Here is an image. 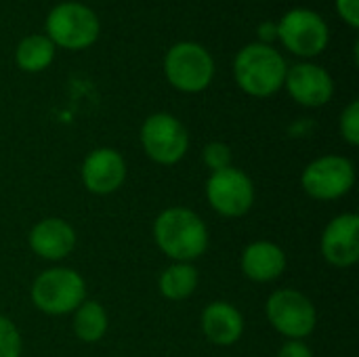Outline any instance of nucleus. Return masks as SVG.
Listing matches in <instances>:
<instances>
[{"instance_id": "nucleus-9", "label": "nucleus", "mask_w": 359, "mask_h": 357, "mask_svg": "<svg viewBox=\"0 0 359 357\" xmlns=\"http://www.w3.org/2000/svg\"><path fill=\"white\" fill-rule=\"evenodd\" d=\"M206 198L215 213L227 219H238L255 204V183L244 170L229 166L210 173L206 181Z\"/></svg>"}, {"instance_id": "nucleus-15", "label": "nucleus", "mask_w": 359, "mask_h": 357, "mask_svg": "<svg viewBox=\"0 0 359 357\" xmlns=\"http://www.w3.org/2000/svg\"><path fill=\"white\" fill-rule=\"evenodd\" d=\"M202 332L204 337L219 347L236 345L244 332V318L240 309L225 301H215L202 311Z\"/></svg>"}, {"instance_id": "nucleus-5", "label": "nucleus", "mask_w": 359, "mask_h": 357, "mask_svg": "<svg viewBox=\"0 0 359 357\" xmlns=\"http://www.w3.org/2000/svg\"><path fill=\"white\" fill-rule=\"evenodd\" d=\"M46 32L55 46L82 50L99 38V19L95 11L80 2H63L48 13Z\"/></svg>"}, {"instance_id": "nucleus-17", "label": "nucleus", "mask_w": 359, "mask_h": 357, "mask_svg": "<svg viewBox=\"0 0 359 357\" xmlns=\"http://www.w3.org/2000/svg\"><path fill=\"white\" fill-rule=\"evenodd\" d=\"M158 286L168 301H185L198 288V269L191 263H172L162 271Z\"/></svg>"}, {"instance_id": "nucleus-10", "label": "nucleus", "mask_w": 359, "mask_h": 357, "mask_svg": "<svg viewBox=\"0 0 359 357\" xmlns=\"http://www.w3.org/2000/svg\"><path fill=\"white\" fill-rule=\"evenodd\" d=\"M278 38L299 57L320 55L330 40L326 21L309 8H292L278 23Z\"/></svg>"}, {"instance_id": "nucleus-16", "label": "nucleus", "mask_w": 359, "mask_h": 357, "mask_svg": "<svg viewBox=\"0 0 359 357\" xmlns=\"http://www.w3.org/2000/svg\"><path fill=\"white\" fill-rule=\"evenodd\" d=\"M242 271L248 280L267 284L278 280L286 269V252L267 240L252 242L242 252Z\"/></svg>"}, {"instance_id": "nucleus-20", "label": "nucleus", "mask_w": 359, "mask_h": 357, "mask_svg": "<svg viewBox=\"0 0 359 357\" xmlns=\"http://www.w3.org/2000/svg\"><path fill=\"white\" fill-rule=\"evenodd\" d=\"M21 335L17 330V326L0 316V357H19L21 356Z\"/></svg>"}, {"instance_id": "nucleus-4", "label": "nucleus", "mask_w": 359, "mask_h": 357, "mask_svg": "<svg viewBox=\"0 0 359 357\" xmlns=\"http://www.w3.org/2000/svg\"><path fill=\"white\" fill-rule=\"evenodd\" d=\"M269 324L288 341H303L316 330L318 311L307 295L294 288L271 292L265 305Z\"/></svg>"}, {"instance_id": "nucleus-6", "label": "nucleus", "mask_w": 359, "mask_h": 357, "mask_svg": "<svg viewBox=\"0 0 359 357\" xmlns=\"http://www.w3.org/2000/svg\"><path fill=\"white\" fill-rule=\"evenodd\" d=\"M164 74L177 90L200 93L215 78V61L202 44L179 42L166 53Z\"/></svg>"}, {"instance_id": "nucleus-1", "label": "nucleus", "mask_w": 359, "mask_h": 357, "mask_svg": "<svg viewBox=\"0 0 359 357\" xmlns=\"http://www.w3.org/2000/svg\"><path fill=\"white\" fill-rule=\"evenodd\" d=\"M154 240L175 263H191L208 248V227L198 213L172 206L162 210L154 221Z\"/></svg>"}, {"instance_id": "nucleus-13", "label": "nucleus", "mask_w": 359, "mask_h": 357, "mask_svg": "<svg viewBox=\"0 0 359 357\" xmlns=\"http://www.w3.org/2000/svg\"><path fill=\"white\" fill-rule=\"evenodd\" d=\"M284 84L290 97L305 107H322L334 95V82L330 74L313 63H299L288 69Z\"/></svg>"}, {"instance_id": "nucleus-23", "label": "nucleus", "mask_w": 359, "mask_h": 357, "mask_svg": "<svg viewBox=\"0 0 359 357\" xmlns=\"http://www.w3.org/2000/svg\"><path fill=\"white\" fill-rule=\"evenodd\" d=\"M337 11L351 27H359V2L358 0H337Z\"/></svg>"}, {"instance_id": "nucleus-7", "label": "nucleus", "mask_w": 359, "mask_h": 357, "mask_svg": "<svg viewBox=\"0 0 359 357\" xmlns=\"http://www.w3.org/2000/svg\"><path fill=\"white\" fill-rule=\"evenodd\" d=\"M305 194L313 200H339L355 185V166L345 156H322L309 162L301 175Z\"/></svg>"}, {"instance_id": "nucleus-24", "label": "nucleus", "mask_w": 359, "mask_h": 357, "mask_svg": "<svg viewBox=\"0 0 359 357\" xmlns=\"http://www.w3.org/2000/svg\"><path fill=\"white\" fill-rule=\"evenodd\" d=\"M278 357H313V351L303 341H286L280 347Z\"/></svg>"}, {"instance_id": "nucleus-21", "label": "nucleus", "mask_w": 359, "mask_h": 357, "mask_svg": "<svg viewBox=\"0 0 359 357\" xmlns=\"http://www.w3.org/2000/svg\"><path fill=\"white\" fill-rule=\"evenodd\" d=\"M202 162L212 170H223V168H229L231 166V149L229 145L221 143V141H212L204 147L202 151Z\"/></svg>"}, {"instance_id": "nucleus-18", "label": "nucleus", "mask_w": 359, "mask_h": 357, "mask_svg": "<svg viewBox=\"0 0 359 357\" xmlns=\"http://www.w3.org/2000/svg\"><path fill=\"white\" fill-rule=\"evenodd\" d=\"M55 57V44L50 42L48 36H27L19 42L17 53H15V61L23 72H42L53 63Z\"/></svg>"}, {"instance_id": "nucleus-12", "label": "nucleus", "mask_w": 359, "mask_h": 357, "mask_svg": "<svg viewBox=\"0 0 359 357\" xmlns=\"http://www.w3.org/2000/svg\"><path fill=\"white\" fill-rule=\"evenodd\" d=\"M322 255L334 267H351L359 261V217L343 213L334 217L322 234Z\"/></svg>"}, {"instance_id": "nucleus-22", "label": "nucleus", "mask_w": 359, "mask_h": 357, "mask_svg": "<svg viewBox=\"0 0 359 357\" xmlns=\"http://www.w3.org/2000/svg\"><path fill=\"white\" fill-rule=\"evenodd\" d=\"M341 135L349 145H359V101H351L341 116Z\"/></svg>"}, {"instance_id": "nucleus-19", "label": "nucleus", "mask_w": 359, "mask_h": 357, "mask_svg": "<svg viewBox=\"0 0 359 357\" xmlns=\"http://www.w3.org/2000/svg\"><path fill=\"white\" fill-rule=\"evenodd\" d=\"M107 311L99 301H84L74 311V332L82 343H97L107 332Z\"/></svg>"}, {"instance_id": "nucleus-3", "label": "nucleus", "mask_w": 359, "mask_h": 357, "mask_svg": "<svg viewBox=\"0 0 359 357\" xmlns=\"http://www.w3.org/2000/svg\"><path fill=\"white\" fill-rule=\"evenodd\" d=\"M86 301L84 278L67 267L42 271L32 284V303L48 316L74 314Z\"/></svg>"}, {"instance_id": "nucleus-2", "label": "nucleus", "mask_w": 359, "mask_h": 357, "mask_svg": "<svg viewBox=\"0 0 359 357\" xmlns=\"http://www.w3.org/2000/svg\"><path fill=\"white\" fill-rule=\"evenodd\" d=\"M286 61L269 44L252 42L246 44L233 61V76L238 86L252 97L276 95L286 80Z\"/></svg>"}, {"instance_id": "nucleus-8", "label": "nucleus", "mask_w": 359, "mask_h": 357, "mask_svg": "<svg viewBox=\"0 0 359 357\" xmlns=\"http://www.w3.org/2000/svg\"><path fill=\"white\" fill-rule=\"evenodd\" d=\"M141 145L149 160L162 166L181 162L189 149L185 124L170 114H154L141 126Z\"/></svg>"}, {"instance_id": "nucleus-11", "label": "nucleus", "mask_w": 359, "mask_h": 357, "mask_svg": "<svg viewBox=\"0 0 359 357\" xmlns=\"http://www.w3.org/2000/svg\"><path fill=\"white\" fill-rule=\"evenodd\" d=\"M82 183L90 194L107 196L118 191L126 181V162L111 147L93 149L82 162Z\"/></svg>"}, {"instance_id": "nucleus-25", "label": "nucleus", "mask_w": 359, "mask_h": 357, "mask_svg": "<svg viewBox=\"0 0 359 357\" xmlns=\"http://www.w3.org/2000/svg\"><path fill=\"white\" fill-rule=\"evenodd\" d=\"M259 38H261L263 44H269L271 40H276L278 38V23H273V21L261 23L259 25Z\"/></svg>"}, {"instance_id": "nucleus-14", "label": "nucleus", "mask_w": 359, "mask_h": 357, "mask_svg": "<svg viewBox=\"0 0 359 357\" xmlns=\"http://www.w3.org/2000/svg\"><path fill=\"white\" fill-rule=\"evenodd\" d=\"M27 242L34 255H38L40 259L61 261L76 248V231L67 221L46 217L32 227Z\"/></svg>"}]
</instances>
